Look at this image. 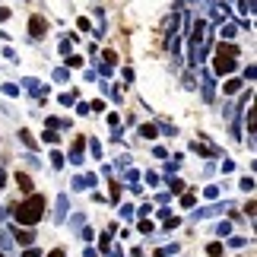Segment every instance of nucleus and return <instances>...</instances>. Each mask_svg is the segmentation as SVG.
<instances>
[{"instance_id": "2f4dec72", "label": "nucleus", "mask_w": 257, "mask_h": 257, "mask_svg": "<svg viewBox=\"0 0 257 257\" xmlns=\"http://www.w3.org/2000/svg\"><path fill=\"white\" fill-rule=\"evenodd\" d=\"M124 178H127V181H131V184H137V178H140V175H137L134 169H127V172H124Z\"/></svg>"}, {"instance_id": "5701e85b", "label": "nucleus", "mask_w": 257, "mask_h": 257, "mask_svg": "<svg viewBox=\"0 0 257 257\" xmlns=\"http://www.w3.org/2000/svg\"><path fill=\"white\" fill-rule=\"evenodd\" d=\"M51 165H54V169H61V165H64V156H61V153H57V150L51 153Z\"/></svg>"}, {"instance_id": "a211bd4d", "label": "nucleus", "mask_w": 257, "mask_h": 257, "mask_svg": "<svg viewBox=\"0 0 257 257\" xmlns=\"http://www.w3.org/2000/svg\"><path fill=\"white\" fill-rule=\"evenodd\" d=\"M235 32H238V29H235L232 23H225V29H222V38L229 42V38H235Z\"/></svg>"}, {"instance_id": "ea45409f", "label": "nucleus", "mask_w": 257, "mask_h": 257, "mask_svg": "<svg viewBox=\"0 0 257 257\" xmlns=\"http://www.w3.org/2000/svg\"><path fill=\"white\" fill-rule=\"evenodd\" d=\"M4 181H7V172H4V169H0V187H4Z\"/></svg>"}, {"instance_id": "7c9ffc66", "label": "nucleus", "mask_w": 257, "mask_h": 257, "mask_svg": "<svg viewBox=\"0 0 257 257\" xmlns=\"http://www.w3.org/2000/svg\"><path fill=\"white\" fill-rule=\"evenodd\" d=\"M140 232H143V235H150V232H153V222H150V219H143V222H140Z\"/></svg>"}, {"instance_id": "0eeeda50", "label": "nucleus", "mask_w": 257, "mask_h": 257, "mask_svg": "<svg viewBox=\"0 0 257 257\" xmlns=\"http://www.w3.org/2000/svg\"><path fill=\"white\" fill-rule=\"evenodd\" d=\"M13 238H16V244H23V248H32V238H35V235L29 232V229H19V225H13Z\"/></svg>"}, {"instance_id": "4c0bfd02", "label": "nucleus", "mask_w": 257, "mask_h": 257, "mask_svg": "<svg viewBox=\"0 0 257 257\" xmlns=\"http://www.w3.org/2000/svg\"><path fill=\"white\" fill-rule=\"evenodd\" d=\"M7 19H10V10H7V7H0V23H7Z\"/></svg>"}, {"instance_id": "393cba45", "label": "nucleus", "mask_w": 257, "mask_h": 257, "mask_svg": "<svg viewBox=\"0 0 257 257\" xmlns=\"http://www.w3.org/2000/svg\"><path fill=\"white\" fill-rule=\"evenodd\" d=\"M4 92L7 95H19V86L16 83H4Z\"/></svg>"}, {"instance_id": "f03ea898", "label": "nucleus", "mask_w": 257, "mask_h": 257, "mask_svg": "<svg viewBox=\"0 0 257 257\" xmlns=\"http://www.w3.org/2000/svg\"><path fill=\"white\" fill-rule=\"evenodd\" d=\"M42 213H45V197L42 194H29L23 203L13 206V216L19 219V225H35L42 219Z\"/></svg>"}, {"instance_id": "f704fd0d", "label": "nucleus", "mask_w": 257, "mask_h": 257, "mask_svg": "<svg viewBox=\"0 0 257 257\" xmlns=\"http://www.w3.org/2000/svg\"><path fill=\"white\" fill-rule=\"evenodd\" d=\"M61 54H64V57H70V42H67V38L61 42Z\"/></svg>"}, {"instance_id": "39448f33", "label": "nucleus", "mask_w": 257, "mask_h": 257, "mask_svg": "<svg viewBox=\"0 0 257 257\" xmlns=\"http://www.w3.org/2000/svg\"><path fill=\"white\" fill-rule=\"evenodd\" d=\"M83 150H86V140L83 137H73V146H70V162L73 165H83Z\"/></svg>"}, {"instance_id": "f257e3e1", "label": "nucleus", "mask_w": 257, "mask_h": 257, "mask_svg": "<svg viewBox=\"0 0 257 257\" xmlns=\"http://www.w3.org/2000/svg\"><path fill=\"white\" fill-rule=\"evenodd\" d=\"M210 45H213V35H210V23H203V19H197L191 26V64L197 67L203 61L206 54H210Z\"/></svg>"}, {"instance_id": "a878e982", "label": "nucleus", "mask_w": 257, "mask_h": 257, "mask_svg": "<svg viewBox=\"0 0 257 257\" xmlns=\"http://www.w3.org/2000/svg\"><path fill=\"white\" fill-rule=\"evenodd\" d=\"M169 187H172V194H181L184 191V181H178V178H175V181H169Z\"/></svg>"}, {"instance_id": "20e7f679", "label": "nucleus", "mask_w": 257, "mask_h": 257, "mask_svg": "<svg viewBox=\"0 0 257 257\" xmlns=\"http://www.w3.org/2000/svg\"><path fill=\"white\" fill-rule=\"evenodd\" d=\"M45 32H48V23H45L42 16L29 19V35H32V38H45Z\"/></svg>"}, {"instance_id": "4468645a", "label": "nucleus", "mask_w": 257, "mask_h": 257, "mask_svg": "<svg viewBox=\"0 0 257 257\" xmlns=\"http://www.w3.org/2000/svg\"><path fill=\"white\" fill-rule=\"evenodd\" d=\"M19 140H23V143L29 146V150H35V137L29 134V131H19Z\"/></svg>"}, {"instance_id": "6e6552de", "label": "nucleus", "mask_w": 257, "mask_h": 257, "mask_svg": "<svg viewBox=\"0 0 257 257\" xmlns=\"http://www.w3.org/2000/svg\"><path fill=\"white\" fill-rule=\"evenodd\" d=\"M23 86H26V92H32V95H38V98H42V92L48 95V89H42V83H38V80H32V76H26V80H23Z\"/></svg>"}, {"instance_id": "cd10ccee", "label": "nucleus", "mask_w": 257, "mask_h": 257, "mask_svg": "<svg viewBox=\"0 0 257 257\" xmlns=\"http://www.w3.org/2000/svg\"><path fill=\"white\" fill-rule=\"evenodd\" d=\"M67 67H83V57H80V54H70V61H67Z\"/></svg>"}, {"instance_id": "f8f14e48", "label": "nucleus", "mask_w": 257, "mask_h": 257, "mask_svg": "<svg viewBox=\"0 0 257 257\" xmlns=\"http://www.w3.org/2000/svg\"><path fill=\"white\" fill-rule=\"evenodd\" d=\"M64 216H67V197H61V200H57V213H54V219H57V222H64Z\"/></svg>"}, {"instance_id": "72a5a7b5", "label": "nucleus", "mask_w": 257, "mask_h": 257, "mask_svg": "<svg viewBox=\"0 0 257 257\" xmlns=\"http://www.w3.org/2000/svg\"><path fill=\"white\" fill-rule=\"evenodd\" d=\"M45 140H48V143H51V146H54V143H57V140H61V137H57V134H54V131H48V134H45Z\"/></svg>"}, {"instance_id": "2eb2a0df", "label": "nucleus", "mask_w": 257, "mask_h": 257, "mask_svg": "<svg viewBox=\"0 0 257 257\" xmlns=\"http://www.w3.org/2000/svg\"><path fill=\"white\" fill-rule=\"evenodd\" d=\"M54 80H57V83H67V80H70V70H67V67H61V70H54Z\"/></svg>"}, {"instance_id": "a19ab883", "label": "nucleus", "mask_w": 257, "mask_h": 257, "mask_svg": "<svg viewBox=\"0 0 257 257\" xmlns=\"http://www.w3.org/2000/svg\"><path fill=\"white\" fill-rule=\"evenodd\" d=\"M0 257H4V251H0Z\"/></svg>"}, {"instance_id": "9d476101", "label": "nucleus", "mask_w": 257, "mask_h": 257, "mask_svg": "<svg viewBox=\"0 0 257 257\" xmlns=\"http://www.w3.org/2000/svg\"><path fill=\"white\" fill-rule=\"evenodd\" d=\"M16 184H19V191H26V194L32 191V178H29V175H23V172L16 175Z\"/></svg>"}, {"instance_id": "1a4fd4ad", "label": "nucleus", "mask_w": 257, "mask_h": 257, "mask_svg": "<svg viewBox=\"0 0 257 257\" xmlns=\"http://www.w3.org/2000/svg\"><path fill=\"white\" fill-rule=\"evenodd\" d=\"M213 76L210 73H203V102H213V95H216V89H213Z\"/></svg>"}, {"instance_id": "f3484780", "label": "nucleus", "mask_w": 257, "mask_h": 257, "mask_svg": "<svg viewBox=\"0 0 257 257\" xmlns=\"http://www.w3.org/2000/svg\"><path fill=\"white\" fill-rule=\"evenodd\" d=\"M73 102H76V92H64V95H61V105H64V108H70Z\"/></svg>"}, {"instance_id": "e433bc0d", "label": "nucleus", "mask_w": 257, "mask_h": 257, "mask_svg": "<svg viewBox=\"0 0 257 257\" xmlns=\"http://www.w3.org/2000/svg\"><path fill=\"white\" fill-rule=\"evenodd\" d=\"M23 257H42V251H38V248H26V254Z\"/></svg>"}, {"instance_id": "ddd939ff", "label": "nucleus", "mask_w": 257, "mask_h": 257, "mask_svg": "<svg viewBox=\"0 0 257 257\" xmlns=\"http://www.w3.org/2000/svg\"><path fill=\"white\" fill-rule=\"evenodd\" d=\"M140 137H143V140H156V127L153 124H143L140 127Z\"/></svg>"}, {"instance_id": "bb28decb", "label": "nucleus", "mask_w": 257, "mask_h": 257, "mask_svg": "<svg viewBox=\"0 0 257 257\" xmlns=\"http://www.w3.org/2000/svg\"><path fill=\"white\" fill-rule=\"evenodd\" d=\"M181 206H184V210H191V206H194V194H184L181 197Z\"/></svg>"}, {"instance_id": "c85d7f7f", "label": "nucleus", "mask_w": 257, "mask_h": 257, "mask_svg": "<svg viewBox=\"0 0 257 257\" xmlns=\"http://www.w3.org/2000/svg\"><path fill=\"white\" fill-rule=\"evenodd\" d=\"M241 187H244V191H254V178L244 175V178H241Z\"/></svg>"}, {"instance_id": "c756f323", "label": "nucleus", "mask_w": 257, "mask_h": 257, "mask_svg": "<svg viewBox=\"0 0 257 257\" xmlns=\"http://www.w3.org/2000/svg\"><path fill=\"white\" fill-rule=\"evenodd\" d=\"M248 137H254V111L248 108Z\"/></svg>"}, {"instance_id": "b1692460", "label": "nucleus", "mask_w": 257, "mask_h": 257, "mask_svg": "<svg viewBox=\"0 0 257 257\" xmlns=\"http://www.w3.org/2000/svg\"><path fill=\"white\" fill-rule=\"evenodd\" d=\"M102 57H105V67H114V61H117V54H114V51H105Z\"/></svg>"}, {"instance_id": "7ed1b4c3", "label": "nucleus", "mask_w": 257, "mask_h": 257, "mask_svg": "<svg viewBox=\"0 0 257 257\" xmlns=\"http://www.w3.org/2000/svg\"><path fill=\"white\" fill-rule=\"evenodd\" d=\"M235 57H238V48L235 45H219L216 48V61H213V70L216 73H222V76H229L232 70H235Z\"/></svg>"}, {"instance_id": "412c9836", "label": "nucleus", "mask_w": 257, "mask_h": 257, "mask_svg": "<svg viewBox=\"0 0 257 257\" xmlns=\"http://www.w3.org/2000/svg\"><path fill=\"white\" fill-rule=\"evenodd\" d=\"M121 216H124V219H134L137 213H134V206H131V203H124V206H121Z\"/></svg>"}, {"instance_id": "58836bf2", "label": "nucleus", "mask_w": 257, "mask_h": 257, "mask_svg": "<svg viewBox=\"0 0 257 257\" xmlns=\"http://www.w3.org/2000/svg\"><path fill=\"white\" fill-rule=\"evenodd\" d=\"M48 257H64V248H54V251L48 254Z\"/></svg>"}, {"instance_id": "aec40b11", "label": "nucleus", "mask_w": 257, "mask_h": 257, "mask_svg": "<svg viewBox=\"0 0 257 257\" xmlns=\"http://www.w3.org/2000/svg\"><path fill=\"white\" fill-rule=\"evenodd\" d=\"M175 251H178V244H169V248H159V251H156V257H169Z\"/></svg>"}, {"instance_id": "dca6fc26", "label": "nucleus", "mask_w": 257, "mask_h": 257, "mask_svg": "<svg viewBox=\"0 0 257 257\" xmlns=\"http://www.w3.org/2000/svg\"><path fill=\"white\" fill-rule=\"evenodd\" d=\"M241 16H251L254 13V0H241V10H238Z\"/></svg>"}, {"instance_id": "9b49d317", "label": "nucleus", "mask_w": 257, "mask_h": 257, "mask_svg": "<svg viewBox=\"0 0 257 257\" xmlns=\"http://www.w3.org/2000/svg\"><path fill=\"white\" fill-rule=\"evenodd\" d=\"M238 89H241V80H225L222 92H225V95H235V92H238Z\"/></svg>"}, {"instance_id": "4be33fe9", "label": "nucleus", "mask_w": 257, "mask_h": 257, "mask_svg": "<svg viewBox=\"0 0 257 257\" xmlns=\"http://www.w3.org/2000/svg\"><path fill=\"white\" fill-rule=\"evenodd\" d=\"M76 29H80V32H89V29H92V23L83 16V19H76Z\"/></svg>"}, {"instance_id": "423d86ee", "label": "nucleus", "mask_w": 257, "mask_h": 257, "mask_svg": "<svg viewBox=\"0 0 257 257\" xmlns=\"http://www.w3.org/2000/svg\"><path fill=\"white\" fill-rule=\"evenodd\" d=\"M95 181H98L95 175H76L70 181V187H73V191H86V187H95Z\"/></svg>"}, {"instance_id": "6ab92c4d", "label": "nucleus", "mask_w": 257, "mask_h": 257, "mask_svg": "<svg viewBox=\"0 0 257 257\" xmlns=\"http://www.w3.org/2000/svg\"><path fill=\"white\" fill-rule=\"evenodd\" d=\"M206 254H210V257H219V254H222V244H219V241H213L210 248H206Z\"/></svg>"}, {"instance_id": "c9c22d12", "label": "nucleus", "mask_w": 257, "mask_h": 257, "mask_svg": "<svg viewBox=\"0 0 257 257\" xmlns=\"http://www.w3.org/2000/svg\"><path fill=\"white\" fill-rule=\"evenodd\" d=\"M232 232V222H219V235H229Z\"/></svg>"}, {"instance_id": "473e14b6", "label": "nucleus", "mask_w": 257, "mask_h": 257, "mask_svg": "<svg viewBox=\"0 0 257 257\" xmlns=\"http://www.w3.org/2000/svg\"><path fill=\"white\" fill-rule=\"evenodd\" d=\"M206 197H210V200H216V197H219V187H206V191H203Z\"/></svg>"}]
</instances>
